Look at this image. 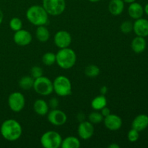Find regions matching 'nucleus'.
Returning a JSON list of instances; mask_svg holds the SVG:
<instances>
[{"mask_svg": "<svg viewBox=\"0 0 148 148\" xmlns=\"http://www.w3.org/2000/svg\"><path fill=\"white\" fill-rule=\"evenodd\" d=\"M0 132L3 138L7 141L13 142L20 138L23 134V128L17 120L9 119L1 124Z\"/></svg>", "mask_w": 148, "mask_h": 148, "instance_id": "1", "label": "nucleus"}, {"mask_svg": "<svg viewBox=\"0 0 148 148\" xmlns=\"http://www.w3.org/2000/svg\"><path fill=\"white\" fill-rule=\"evenodd\" d=\"M49 15L43 6L40 5L31 6L26 12L27 20L36 26L46 25L49 21Z\"/></svg>", "mask_w": 148, "mask_h": 148, "instance_id": "2", "label": "nucleus"}, {"mask_svg": "<svg viewBox=\"0 0 148 148\" xmlns=\"http://www.w3.org/2000/svg\"><path fill=\"white\" fill-rule=\"evenodd\" d=\"M77 56L75 51L70 48L60 49L56 54V63L64 69H69L75 66Z\"/></svg>", "mask_w": 148, "mask_h": 148, "instance_id": "3", "label": "nucleus"}, {"mask_svg": "<svg viewBox=\"0 0 148 148\" xmlns=\"http://www.w3.org/2000/svg\"><path fill=\"white\" fill-rule=\"evenodd\" d=\"M53 92L59 96L66 97L72 93V83L69 78L64 75L56 77L53 82Z\"/></svg>", "mask_w": 148, "mask_h": 148, "instance_id": "4", "label": "nucleus"}, {"mask_svg": "<svg viewBox=\"0 0 148 148\" xmlns=\"http://www.w3.org/2000/svg\"><path fill=\"white\" fill-rule=\"evenodd\" d=\"M62 137L56 131H47L42 134L40 137V144L44 148L61 147Z\"/></svg>", "mask_w": 148, "mask_h": 148, "instance_id": "5", "label": "nucleus"}, {"mask_svg": "<svg viewBox=\"0 0 148 148\" xmlns=\"http://www.w3.org/2000/svg\"><path fill=\"white\" fill-rule=\"evenodd\" d=\"M33 89L38 94L47 96L53 92V82L47 77L41 76L34 79Z\"/></svg>", "mask_w": 148, "mask_h": 148, "instance_id": "6", "label": "nucleus"}, {"mask_svg": "<svg viewBox=\"0 0 148 148\" xmlns=\"http://www.w3.org/2000/svg\"><path fill=\"white\" fill-rule=\"evenodd\" d=\"M42 6L49 15L58 16L64 12L66 1L65 0H43Z\"/></svg>", "mask_w": 148, "mask_h": 148, "instance_id": "7", "label": "nucleus"}, {"mask_svg": "<svg viewBox=\"0 0 148 148\" xmlns=\"http://www.w3.org/2000/svg\"><path fill=\"white\" fill-rule=\"evenodd\" d=\"M8 105L14 112L21 111L25 105V98L23 94L20 92H14L10 94L8 98Z\"/></svg>", "mask_w": 148, "mask_h": 148, "instance_id": "8", "label": "nucleus"}, {"mask_svg": "<svg viewBox=\"0 0 148 148\" xmlns=\"http://www.w3.org/2000/svg\"><path fill=\"white\" fill-rule=\"evenodd\" d=\"M48 121L53 125L60 127L64 125L67 121L66 114L62 110L58 108L51 109L47 114Z\"/></svg>", "mask_w": 148, "mask_h": 148, "instance_id": "9", "label": "nucleus"}, {"mask_svg": "<svg viewBox=\"0 0 148 148\" xmlns=\"http://www.w3.org/2000/svg\"><path fill=\"white\" fill-rule=\"evenodd\" d=\"M53 42L59 49L68 48L72 43V36L66 30H59L54 35Z\"/></svg>", "mask_w": 148, "mask_h": 148, "instance_id": "10", "label": "nucleus"}, {"mask_svg": "<svg viewBox=\"0 0 148 148\" xmlns=\"http://www.w3.org/2000/svg\"><path fill=\"white\" fill-rule=\"evenodd\" d=\"M93 124L89 121H83L80 122L77 128V134L79 138L87 140L90 139L94 134Z\"/></svg>", "mask_w": 148, "mask_h": 148, "instance_id": "11", "label": "nucleus"}, {"mask_svg": "<svg viewBox=\"0 0 148 148\" xmlns=\"http://www.w3.org/2000/svg\"><path fill=\"white\" fill-rule=\"evenodd\" d=\"M32 35L28 30L20 29L14 33L13 40L14 43L20 46H26L30 44L32 41Z\"/></svg>", "mask_w": 148, "mask_h": 148, "instance_id": "12", "label": "nucleus"}, {"mask_svg": "<svg viewBox=\"0 0 148 148\" xmlns=\"http://www.w3.org/2000/svg\"><path fill=\"white\" fill-rule=\"evenodd\" d=\"M103 123L105 127L111 131H117L122 127L123 121L121 117L116 114H111L104 117Z\"/></svg>", "mask_w": 148, "mask_h": 148, "instance_id": "13", "label": "nucleus"}, {"mask_svg": "<svg viewBox=\"0 0 148 148\" xmlns=\"http://www.w3.org/2000/svg\"><path fill=\"white\" fill-rule=\"evenodd\" d=\"M133 31L137 36L146 38L148 36V20L147 19L139 18L135 20L133 23Z\"/></svg>", "mask_w": 148, "mask_h": 148, "instance_id": "14", "label": "nucleus"}, {"mask_svg": "<svg viewBox=\"0 0 148 148\" xmlns=\"http://www.w3.org/2000/svg\"><path fill=\"white\" fill-rule=\"evenodd\" d=\"M148 127V116L142 114L137 115L133 119L132 122V128L137 130L138 132H143Z\"/></svg>", "mask_w": 148, "mask_h": 148, "instance_id": "15", "label": "nucleus"}, {"mask_svg": "<svg viewBox=\"0 0 148 148\" xmlns=\"http://www.w3.org/2000/svg\"><path fill=\"white\" fill-rule=\"evenodd\" d=\"M128 14L134 20L141 18L144 14V7L136 1L131 3L128 7Z\"/></svg>", "mask_w": 148, "mask_h": 148, "instance_id": "16", "label": "nucleus"}, {"mask_svg": "<svg viewBox=\"0 0 148 148\" xmlns=\"http://www.w3.org/2000/svg\"><path fill=\"white\" fill-rule=\"evenodd\" d=\"M146 47H147V41L145 40V38L137 36L132 40L131 48L134 53H143L146 49Z\"/></svg>", "mask_w": 148, "mask_h": 148, "instance_id": "17", "label": "nucleus"}, {"mask_svg": "<svg viewBox=\"0 0 148 148\" xmlns=\"http://www.w3.org/2000/svg\"><path fill=\"white\" fill-rule=\"evenodd\" d=\"M124 4L123 0H111L108 4V11L112 15H120L124 10Z\"/></svg>", "mask_w": 148, "mask_h": 148, "instance_id": "18", "label": "nucleus"}, {"mask_svg": "<svg viewBox=\"0 0 148 148\" xmlns=\"http://www.w3.org/2000/svg\"><path fill=\"white\" fill-rule=\"evenodd\" d=\"M33 110L38 115L46 116L49 111V104L43 99H37L33 103Z\"/></svg>", "mask_w": 148, "mask_h": 148, "instance_id": "19", "label": "nucleus"}, {"mask_svg": "<svg viewBox=\"0 0 148 148\" xmlns=\"http://www.w3.org/2000/svg\"><path fill=\"white\" fill-rule=\"evenodd\" d=\"M36 37L40 42H46L50 38V32L45 25L38 26L36 30Z\"/></svg>", "mask_w": 148, "mask_h": 148, "instance_id": "20", "label": "nucleus"}, {"mask_svg": "<svg viewBox=\"0 0 148 148\" xmlns=\"http://www.w3.org/2000/svg\"><path fill=\"white\" fill-rule=\"evenodd\" d=\"M80 147V141L74 136H69L62 140L61 147L62 148H79Z\"/></svg>", "mask_w": 148, "mask_h": 148, "instance_id": "21", "label": "nucleus"}, {"mask_svg": "<svg viewBox=\"0 0 148 148\" xmlns=\"http://www.w3.org/2000/svg\"><path fill=\"white\" fill-rule=\"evenodd\" d=\"M106 106H107V99L105 95L101 94L94 98L91 101V107L95 111H101Z\"/></svg>", "mask_w": 148, "mask_h": 148, "instance_id": "22", "label": "nucleus"}, {"mask_svg": "<svg viewBox=\"0 0 148 148\" xmlns=\"http://www.w3.org/2000/svg\"><path fill=\"white\" fill-rule=\"evenodd\" d=\"M34 78L32 76H24L19 81V86L21 89L25 90H30L33 87L34 83Z\"/></svg>", "mask_w": 148, "mask_h": 148, "instance_id": "23", "label": "nucleus"}, {"mask_svg": "<svg viewBox=\"0 0 148 148\" xmlns=\"http://www.w3.org/2000/svg\"><path fill=\"white\" fill-rule=\"evenodd\" d=\"M42 62L43 64L46 66H51L56 63V53L53 52H47L44 53L42 57Z\"/></svg>", "mask_w": 148, "mask_h": 148, "instance_id": "24", "label": "nucleus"}, {"mask_svg": "<svg viewBox=\"0 0 148 148\" xmlns=\"http://www.w3.org/2000/svg\"><path fill=\"white\" fill-rule=\"evenodd\" d=\"M85 74L89 77H95L100 74V69L98 66L95 64H90L86 66Z\"/></svg>", "mask_w": 148, "mask_h": 148, "instance_id": "25", "label": "nucleus"}, {"mask_svg": "<svg viewBox=\"0 0 148 148\" xmlns=\"http://www.w3.org/2000/svg\"><path fill=\"white\" fill-rule=\"evenodd\" d=\"M103 119L104 117L103 116L102 114L98 112V111L90 113L88 116V121L92 123V124H97L102 122L103 121Z\"/></svg>", "mask_w": 148, "mask_h": 148, "instance_id": "26", "label": "nucleus"}, {"mask_svg": "<svg viewBox=\"0 0 148 148\" xmlns=\"http://www.w3.org/2000/svg\"><path fill=\"white\" fill-rule=\"evenodd\" d=\"M10 27L13 31H17L23 28V22L18 17H13L10 21Z\"/></svg>", "mask_w": 148, "mask_h": 148, "instance_id": "27", "label": "nucleus"}, {"mask_svg": "<svg viewBox=\"0 0 148 148\" xmlns=\"http://www.w3.org/2000/svg\"><path fill=\"white\" fill-rule=\"evenodd\" d=\"M120 30L124 34H129L133 31V23L130 20L124 21L120 25Z\"/></svg>", "mask_w": 148, "mask_h": 148, "instance_id": "28", "label": "nucleus"}, {"mask_svg": "<svg viewBox=\"0 0 148 148\" xmlns=\"http://www.w3.org/2000/svg\"><path fill=\"white\" fill-rule=\"evenodd\" d=\"M127 138L131 143H135L140 138V132L132 128L127 134Z\"/></svg>", "mask_w": 148, "mask_h": 148, "instance_id": "29", "label": "nucleus"}, {"mask_svg": "<svg viewBox=\"0 0 148 148\" xmlns=\"http://www.w3.org/2000/svg\"><path fill=\"white\" fill-rule=\"evenodd\" d=\"M43 71L41 67L38 66H34L30 69V75L34 79H36L38 77L43 76Z\"/></svg>", "mask_w": 148, "mask_h": 148, "instance_id": "30", "label": "nucleus"}, {"mask_svg": "<svg viewBox=\"0 0 148 148\" xmlns=\"http://www.w3.org/2000/svg\"><path fill=\"white\" fill-rule=\"evenodd\" d=\"M49 108H51V109H55V108H57L59 106V100L56 98H52L49 100Z\"/></svg>", "mask_w": 148, "mask_h": 148, "instance_id": "31", "label": "nucleus"}, {"mask_svg": "<svg viewBox=\"0 0 148 148\" xmlns=\"http://www.w3.org/2000/svg\"><path fill=\"white\" fill-rule=\"evenodd\" d=\"M101 114H102L103 116V117L107 116H108L110 114H111V111H110V109L107 106L103 108L101 110Z\"/></svg>", "mask_w": 148, "mask_h": 148, "instance_id": "32", "label": "nucleus"}, {"mask_svg": "<svg viewBox=\"0 0 148 148\" xmlns=\"http://www.w3.org/2000/svg\"><path fill=\"white\" fill-rule=\"evenodd\" d=\"M107 91H108V88H107L106 85H104V86L101 87V90H100V92H101V95H105L107 93Z\"/></svg>", "mask_w": 148, "mask_h": 148, "instance_id": "33", "label": "nucleus"}, {"mask_svg": "<svg viewBox=\"0 0 148 148\" xmlns=\"http://www.w3.org/2000/svg\"><path fill=\"white\" fill-rule=\"evenodd\" d=\"M109 148H119L120 146L119 145L116 144V143H112V144H111L110 145H108V147Z\"/></svg>", "mask_w": 148, "mask_h": 148, "instance_id": "34", "label": "nucleus"}, {"mask_svg": "<svg viewBox=\"0 0 148 148\" xmlns=\"http://www.w3.org/2000/svg\"><path fill=\"white\" fill-rule=\"evenodd\" d=\"M3 19H4V14H3L2 11L0 10V25H1V23H2Z\"/></svg>", "mask_w": 148, "mask_h": 148, "instance_id": "35", "label": "nucleus"}, {"mask_svg": "<svg viewBox=\"0 0 148 148\" xmlns=\"http://www.w3.org/2000/svg\"><path fill=\"white\" fill-rule=\"evenodd\" d=\"M144 13H145L148 16V3L145 5L144 7Z\"/></svg>", "mask_w": 148, "mask_h": 148, "instance_id": "36", "label": "nucleus"}, {"mask_svg": "<svg viewBox=\"0 0 148 148\" xmlns=\"http://www.w3.org/2000/svg\"><path fill=\"white\" fill-rule=\"evenodd\" d=\"M123 1H124V3H127V4H131V3L136 1V0H123Z\"/></svg>", "mask_w": 148, "mask_h": 148, "instance_id": "37", "label": "nucleus"}, {"mask_svg": "<svg viewBox=\"0 0 148 148\" xmlns=\"http://www.w3.org/2000/svg\"><path fill=\"white\" fill-rule=\"evenodd\" d=\"M89 1H90V2H92V3H95V2H98V1H100L101 0H88Z\"/></svg>", "mask_w": 148, "mask_h": 148, "instance_id": "38", "label": "nucleus"}]
</instances>
